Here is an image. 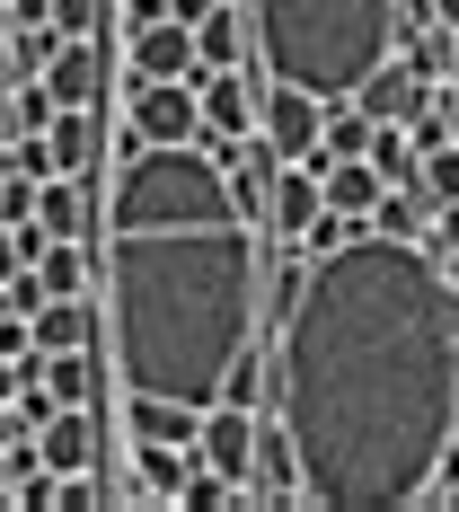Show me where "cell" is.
I'll list each match as a JSON object with an SVG mask.
<instances>
[{"mask_svg": "<svg viewBox=\"0 0 459 512\" xmlns=\"http://www.w3.org/2000/svg\"><path fill=\"white\" fill-rule=\"evenodd\" d=\"M124 80H195V27L151 18L124 36Z\"/></svg>", "mask_w": 459, "mask_h": 512, "instance_id": "cell-10", "label": "cell"}, {"mask_svg": "<svg viewBox=\"0 0 459 512\" xmlns=\"http://www.w3.org/2000/svg\"><path fill=\"white\" fill-rule=\"evenodd\" d=\"M318 204H327V212H354V221H362V212H371V204H380V177H371V159H327V168H318Z\"/></svg>", "mask_w": 459, "mask_h": 512, "instance_id": "cell-17", "label": "cell"}, {"mask_svg": "<svg viewBox=\"0 0 459 512\" xmlns=\"http://www.w3.org/2000/svg\"><path fill=\"white\" fill-rule=\"evenodd\" d=\"M415 195H424V212L459 204V142H424L415 151Z\"/></svg>", "mask_w": 459, "mask_h": 512, "instance_id": "cell-20", "label": "cell"}, {"mask_svg": "<svg viewBox=\"0 0 459 512\" xmlns=\"http://www.w3.org/2000/svg\"><path fill=\"white\" fill-rule=\"evenodd\" d=\"M442 106H451V133H459V27H451V80H442Z\"/></svg>", "mask_w": 459, "mask_h": 512, "instance_id": "cell-23", "label": "cell"}, {"mask_svg": "<svg viewBox=\"0 0 459 512\" xmlns=\"http://www.w3.org/2000/svg\"><path fill=\"white\" fill-rule=\"evenodd\" d=\"M362 159H371V177H380V186H415V142H407V124H371Z\"/></svg>", "mask_w": 459, "mask_h": 512, "instance_id": "cell-19", "label": "cell"}, {"mask_svg": "<svg viewBox=\"0 0 459 512\" xmlns=\"http://www.w3.org/2000/svg\"><path fill=\"white\" fill-rule=\"evenodd\" d=\"M124 124L142 142H195L204 115H195V80H124Z\"/></svg>", "mask_w": 459, "mask_h": 512, "instance_id": "cell-6", "label": "cell"}, {"mask_svg": "<svg viewBox=\"0 0 459 512\" xmlns=\"http://www.w3.org/2000/svg\"><path fill=\"white\" fill-rule=\"evenodd\" d=\"M221 504H239V495H230V477H212L204 460L177 477V512H221Z\"/></svg>", "mask_w": 459, "mask_h": 512, "instance_id": "cell-21", "label": "cell"}, {"mask_svg": "<svg viewBox=\"0 0 459 512\" xmlns=\"http://www.w3.org/2000/svg\"><path fill=\"white\" fill-rule=\"evenodd\" d=\"M106 71H115V36H62V53L36 80L53 89V106H106Z\"/></svg>", "mask_w": 459, "mask_h": 512, "instance_id": "cell-7", "label": "cell"}, {"mask_svg": "<svg viewBox=\"0 0 459 512\" xmlns=\"http://www.w3.org/2000/svg\"><path fill=\"white\" fill-rule=\"evenodd\" d=\"M186 468H195V442H133V468H124V477H133L151 504H177V477H186Z\"/></svg>", "mask_w": 459, "mask_h": 512, "instance_id": "cell-16", "label": "cell"}, {"mask_svg": "<svg viewBox=\"0 0 459 512\" xmlns=\"http://www.w3.org/2000/svg\"><path fill=\"white\" fill-rule=\"evenodd\" d=\"M89 256H98L89 292H98V345L115 362V389L177 398L204 415L221 380L265 345L256 318L265 230L248 221L204 142H142L115 159Z\"/></svg>", "mask_w": 459, "mask_h": 512, "instance_id": "cell-2", "label": "cell"}, {"mask_svg": "<svg viewBox=\"0 0 459 512\" xmlns=\"http://www.w3.org/2000/svg\"><path fill=\"white\" fill-rule=\"evenodd\" d=\"M451 345H459V318H451Z\"/></svg>", "mask_w": 459, "mask_h": 512, "instance_id": "cell-27", "label": "cell"}, {"mask_svg": "<svg viewBox=\"0 0 459 512\" xmlns=\"http://www.w3.org/2000/svg\"><path fill=\"white\" fill-rule=\"evenodd\" d=\"M318 115H327V106L309 98V89H292V80H256V133H265L274 159H301L309 168V151H318Z\"/></svg>", "mask_w": 459, "mask_h": 512, "instance_id": "cell-5", "label": "cell"}, {"mask_svg": "<svg viewBox=\"0 0 459 512\" xmlns=\"http://www.w3.org/2000/svg\"><path fill=\"white\" fill-rule=\"evenodd\" d=\"M0 98H9V18H0Z\"/></svg>", "mask_w": 459, "mask_h": 512, "instance_id": "cell-24", "label": "cell"}, {"mask_svg": "<svg viewBox=\"0 0 459 512\" xmlns=\"http://www.w3.org/2000/svg\"><path fill=\"white\" fill-rule=\"evenodd\" d=\"M442 265L354 230L345 248L309 256L301 301L274 318V398L265 415L292 442V477L318 512H398L459 433V345Z\"/></svg>", "mask_w": 459, "mask_h": 512, "instance_id": "cell-1", "label": "cell"}, {"mask_svg": "<svg viewBox=\"0 0 459 512\" xmlns=\"http://www.w3.org/2000/svg\"><path fill=\"white\" fill-rule=\"evenodd\" d=\"M53 407H106V345H71V354H36Z\"/></svg>", "mask_w": 459, "mask_h": 512, "instance_id": "cell-12", "label": "cell"}, {"mask_svg": "<svg viewBox=\"0 0 459 512\" xmlns=\"http://www.w3.org/2000/svg\"><path fill=\"white\" fill-rule=\"evenodd\" d=\"M53 53H62V27L53 18H9V80H36Z\"/></svg>", "mask_w": 459, "mask_h": 512, "instance_id": "cell-18", "label": "cell"}, {"mask_svg": "<svg viewBox=\"0 0 459 512\" xmlns=\"http://www.w3.org/2000/svg\"><path fill=\"white\" fill-rule=\"evenodd\" d=\"M45 18L62 36H115V18H106V0H45Z\"/></svg>", "mask_w": 459, "mask_h": 512, "instance_id": "cell-22", "label": "cell"}, {"mask_svg": "<svg viewBox=\"0 0 459 512\" xmlns=\"http://www.w3.org/2000/svg\"><path fill=\"white\" fill-rule=\"evenodd\" d=\"M265 80H292L318 106L354 98V80L398 53V0H239Z\"/></svg>", "mask_w": 459, "mask_h": 512, "instance_id": "cell-3", "label": "cell"}, {"mask_svg": "<svg viewBox=\"0 0 459 512\" xmlns=\"http://www.w3.org/2000/svg\"><path fill=\"white\" fill-rule=\"evenodd\" d=\"M27 345H36V354L98 345V292H80V301H36L27 309Z\"/></svg>", "mask_w": 459, "mask_h": 512, "instance_id": "cell-13", "label": "cell"}, {"mask_svg": "<svg viewBox=\"0 0 459 512\" xmlns=\"http://www.w3.org/2000/svg\"><path fill=\"white\" fill-rule=\"evenodd\" d=\"M45 239H98V186L89 177H36V212Z\"/></svg>", "mask_w": 459, "mask_h": 512, "instance_id": "cell-11", "label": "cell"}, {"mask_svg": "<svg viewBox=\"0 0 459 512\" xmlns=\"http://www.w3.org/2000/svg\"><path fill=\"white\" fill-rule=\"evenodd\" d=\"M27 274H36L45 301H80L98 283V256H89V239H45V248L27 256Z\"/></svg>", "mask_w": 459, "mask_h": 512, "instance_id": "cell-14", "label": "cell"}, {"mask_svg": "<svg viewBox=\"0 0 459 512\" xmlns=\"http://www.w3.org/2000/svg\"><path fill=\"white\" fill-rule=\"evenodd\" d=\"M424 98H433V80L415 71L407 53H380V62H371V71L354 80V106L371 115V124H407V115H415Z\"/></svg>", "mask_w": 459, "mask_h": 512, "instance_id": "cell-9", "label": "cell"}, {"mask_svg": "<svg viewBox=\"0 0 459 512\" xmlns=\"http://www.w3.org/2000/svg\"><path fill=\"white\" fill-rule=\"evenodd\" d=\"M256 62H230V71H204L195 62V115H204V133L195 142H248L256 133Z\"/></svg>", "mask_w": 459, "mask_h": 512, "instance_id": "cell-4", "label": "cell"}, {"mask_svg": "<svg viewBox=\"0 0 459 512\" xmlns=\"http://www.w3.org/2000/svg\"><path fill=\"white\" fill-rule=\"evenodd\" d=\"M45 159H53V177H89L98 186L106 177V106H53Z\"/></svg>", "mask_w": 459, "mask_h": 512, "instance_id": "cell-8", "label": "cell"}, {"mask_svg": "<svg viewBox=\"0 0 459 512\" xmlns=\"http://www.w3.org/2000/svg\"><path fill=\"white\" fill-rule=\"evenodd\" d=\"M195 62H204V71L256 62V45H248V9H239V0H212L204 18H195Z\"/></svg>", "mask_w": 459, "mask_h": 512, "instance_id": "cell-15", "label": "cell"}, {"mask_svg": "<svg viewBox=\"0 0 459 512\" xmlns=\"http://www.w3.org/2000/svg\"><path fill=\"white\" fill-rule=\"evenodd\" d=\"M433 18H442V27H459V0H433Z\"/></svg>", "mask_w": 459, "mask_h": 512, "instance_id": "cell-26", "label": "cell"}, {"mask_svg": "<svg viewBox=\"0 0 459 512\" xmlns=\"http://www.w3.org/2000/svg\"><path fill=\"white\" fill-rule=\"evenodd\" d=\"M433 265H442V283H451V301H459V256H433Z\"/></svg>", "mask_w": 459, "mask_h": 512, "instance_id": "cell-25", "label": "cell"}]
</instances>
